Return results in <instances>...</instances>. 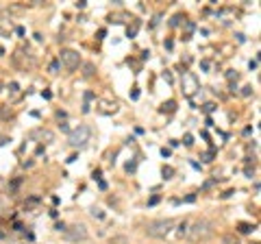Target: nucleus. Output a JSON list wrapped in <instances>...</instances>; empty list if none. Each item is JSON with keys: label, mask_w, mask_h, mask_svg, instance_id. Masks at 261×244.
Masks as SVG:
<instances>
[{"label": "nucleus", "mask_w": 261, "mask_h": 244, "mask_svg": "<svg viewBox=\"0 0 261 244\" xmlns=\"http://www.w3.org/2000/svg\"><path fill=\"white\" fill-rule=\"evenodd\" d=\"M185 233H187V238H189L192 242L207 240V238L213 233V224L209 223V220H196V223H194Z\"/></svg>", "instance_id": "obj_1"}, {"label": "nucleus", "mask_w": 261, "mask_h": 244, "mask_svg": "<svg viewBox=\"0 0 261 244\" xmlns=\"http://www.w3.org/2000/svg\"><path fill=\"white\" fill-rule=\"evenodd\" d=\"M172 227H174V223H172L170 218H159V220H150V223L146 224V233L152 238H166L168 233L172 231Z\"/></svg>", "instance_id": "obj_2"}, {"label": "nucleus", "mask_w": 261, "mask_h": 244, "mask_svg": "<svg viewBox=\"0 0 261 244\" xmlns=\"http://www.w3.org/2000/svg\"><path fill=\"white\" fill-rule=\"evenodd\" d=\"M90 135H92L90 126H78V129L70 131L68 142H70V146H74V148L78 146V148H81V146H85V144L90 142Z\"/></svg>", "instance_id": "obj_3"}, {"label": "nucleus", "mask_w": 261, "mask_h": 244, "mask_svg": "<svg viewBox=\"0 0 261 244\" xmlns=\"http://www.w3.org/2000/svg\"><path fill=\"white\" fill-rule=\"evenodd\" d=\"M61 63H63V68L65 70H76L78 68V63H81V55L76 53V50H72V48H65L61 50Z\"/></svg>", "instance_id": "obj_4"}, {"label": "nucleus", "mask_w": 261, "mask_h": 244, "mask_svg": "<svg viewBox=\"0 0 261 244\" xmlns=\"http://www.w3.org/2000/svg\"><path fill=\"white\" fill-rule=\"evenodd\" d=\"M65 238L72 242H78V240H87V229L85 224H74L72 229H65Z\"/></svg>", "instance_id": "obj_5"}, {"label": "nucleus", "mask_w": 261, "mask_h": 244, "mask_svg": "<svg viewBox=\"0 0 261 244\" xmlns=\"http://www.w3.org/2000/svg\"><path fill=\"white\" fill-rule=\"evenodd\" d=\"M183 90H185L187 96H194V92L200 90V85H198V81H196L194 74H185L183 77Z\"/></svg>", "instance_id": "obj_6"}, {"label": "nucleus", "mask_w": 261, "mask_h": 244, "mask_svg": "<svg viewBox=\"0 0 261 244\" xmlns=\"http://www.w3.org/2000/svg\"><path fill=\"white\" fill-rule=\"evenodd\" d=\"M35 138H41V140H46V142H53V140H55V135L50 133V131H37V133H35Z\"/></svg>", "instance_id": "obj_7"}, {"label": "nucleus", "mask_w": 261, "mask_h": 244, "mask_svg": "<svg viewBox=\"0 0 261 244\" xmlns=\"http://www.w3.org/2000/svg\"><path fill=\"white\" fill-rule=\"evenodd\" d=\"M220 244H240V240H237L235 236H222L220 238Z\"/></svg>", "instance_id": "obj_8"}, {"label": "nucleus", "mask_w": 261, "mask_h": 244, "mask_svg": "<svg viewBox=\"0 0 261 244\" xmlns=\"http://www.w3.org/2000/svg\"><path fill=\"white\" fill-rule=\"evenodd\" d=\"M240 231H242V233H250V231H253V224L242 223V224H240Z\"/></svg>", "instance_id": "obj_9"}, {"label": "nucleus", "mask_w": 261, "mask_h": 244, "mask_svg": "<svg viewBox=\"0 0 261 244\" xmlns=\"http://www.w3.org/2000/svg\"><path fill=\"white\" fill-rule=\"evenodd\" d=\"M83 74H85V77H92V74H94V65L87 63V65H85V72H83Z\"/></svg>", "instance_id": "obj_10"}, {"label": "nucleus", "mask_w": 261, "mask_h": 244, "mask_svg": "<svg viewBox=\"0 0 261 244\" xmlns=\"http://www.w3.org/2000/svg\"><path fill=\"white\" fill-rule=\"evenodd\" d=\"M172 172H174V170H172V168H163V177H166V179H170V175H172Z\"/></svg>", "instance_id": "obj_11"}, {"label": "nucleus", "mask_w": 261, "mask_h": 244, "mask_svg": "<svg viewBox=\"0 0 261 244\" xmlns=\"http://www.w3.org/2000/svg\"><path fill=\"white\" fill-rule=\"evenodd\" d=\"M57 70H59V61H55V63L50 65V72H57Z\"/></svg>", "instance_id": "obj_12"}, {"label": "nucleus", "mask_w": 261, "mask_h": 244, "mask_svg": "<svg viewBox=\"0 0 261 244\" xmlns=\"http://www.w3.org/2000/svg\"><path fill=\"white\" fill-rule=\"evenodd\" d=\"M185 144H187V146H189V144H194V138H192V135H185Z\"/></svg>", "instance_id": "obj_13"}]
</instances>
